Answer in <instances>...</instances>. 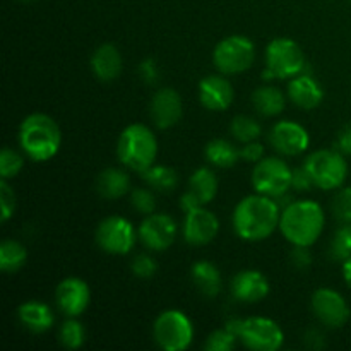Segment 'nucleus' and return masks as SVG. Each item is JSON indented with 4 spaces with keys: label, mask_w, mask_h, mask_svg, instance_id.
I'll return each mask as SVG.
<instances>
[{
    "label": "nucleus",
    "mask_w": 351,
    "mask_h": 351,
    "mask_svg": "<svg viewBox=\"0 0 351 351\" xmlns=\"http://www.w3.org/2000/svg\"><path fill=\"white\" fill-rule=\"evenodd\" d=\"M58 336H60V343L65 346V348L77 350L84 345V339H86L84 326H82L79 321H75V317H69L67 321L62 324Z\"/></svg>",
    "instance_id": "7c9ffc66"
},
{
    "label": "nucleus",
    "mask_w": 351,
    "mask_h": 351,
    "mask_svg": "<svg viewBox=\"0 0 351 351\" xmlns=\"http://www.w3.org/2000/svg\"><path fill=\"white\" fill-rule=\"evenodd\" d=\"M239 336L228 328L216 329L209 335L208 341H206L204 348L208 351H230L235 348V343Z\"/></svg>",
    "instance_id": "72a5a7b5"
},
{
    "label": "nucleus",
    "mask_w": 351,
    "mask_h": 351,
    "mask_svg": "<svg viewBox=\"0 0 351 351\" xmlns=\"http://www.w3.org/2000/svg\"><path fill=\"white\" fill-rule=\"evenodd\" d=\"M153 336L156 345L165 351H184L192 345L194 326L182 311L161 312L153 324Z\"/></svg>",
    "instance_id": "6e6552de"
},
{
    "label": "nucleus",
    "mask_w": 351,
    "mask_h": 351,
    "mask_svg": "<svg viewBox=\"0 0 351 351\" xmlns=\"http://www.w3.org/2000/svg\"><path fill=\"white\" fill-rule=\"evenodd\" d=\"M189 191L199 199L202 206L209 204L218 194V177L211 168H197L189 180Z\"/></svg>",
    "instance_id": "a878e982"
},
{
    "label": "nucleus",
    "mask_w": 351,
    "mask_h": 351,
    "mask_svg": "<svg viewBox=\"0 0 351 351\" xmlns=\"http://www.w3.org/2000/svg\"><path fill=\"white\" fill-rule=\"evenodd\" d=\"M230 132H232V136L239 143L247 144L259 139L261 132H263V127H261V123L254 117L237 115L232 120V123H230Z\"/></svg>",
    "instance_id": "c756f323"
},
{
    "label": "nucleus",
    "mask_w": 351,
    "mask_h": 351,
    "mask_svg": "<svg viewBox=\"0 0 351 351\" xmlns=\"http://www.w3.org/2000/svg\"><path fill=\"white\" fill-rule=\"evenodd\" d=\"M23 167V156L17 151L10 149V147H3L2 153H0V175H2L3 180H10V178L17 177Z\"/></svg>",
    "instance_id": "473e14b6"
},
{
    "label": "nucleus",
    "mask_w": 351,
    "mask_h": 351,
    "mask_svg": "<svg viewBox=\"0 0 351 351\" xmlns=\"http://www.w3.org/2000/svg\"><path fill=\"white\" fill-rule=\"evenodd\" d=\"M311 247H297L295 245L293 252H291V263L297 269H307L311 267L312 264V254H311Z\"/></svg>",
    "instance_id": "a19ab883"
},
{
    "label": "nucleus",
    "mask_w": 351,
    "mask_h": 351,
    "mask_svg": "<svg viewBox=\"0 0 351 351\" xmlns=\"http://www.w3.org/2000/svg\"><path fill=\"white\" fill-rule=\"evenodd\" d=\"M288 98L302 110H314L324 99V89L312 75L298 74L288 82Z\"/></svg>",
    "instance_id": "aec40b11"
},
{
    "label": "nucleus",
    "mask_w": 351,
    "mask_h": 351,
    "mask_svg": "<svg viewBox=\"0 0 351 351\" xmlns=\"http://www.w3.org/2000/svg\"><path fill=\"white\" fill-rule=\"evenodd\" d=\"M123 69V58L119 48L112 43H105L95 50L91 57V71L99 81H115Z\"/></svg>",
    "instance_id": "412c9836"
},
{
    "label": "nucleus",
    "mask_w": 351,
    "mask_h": 351,
    "mask_svg": "<svg viewBox=\"0 0 351 351\" xmlns=\"http://www.w3.org/2000/svg\"><path fill=\"white\" fill-rule=\"evenodd\" d=\"M293 170L281 158H263L252 171V187L257 194L278 199L291 189Z\"/></svg>",
    "instance_id": "9d476101"
},
{
    "label": "nucleus",
    "mask_w": 351,
    "mask_h": 351,
    "mask_svg": "<svg viewBox=\"0 0 351 351\" xmlns=\"http://www.w3.org/2000/svg\"><path fill=\"white\" fill-rule=\"evenodd\" d=\"M96 189L105 199H120L130 191V178L120 168H106L96 178Z\"/></svg>",
    "instance_id": "b1692460"
},
{
    "label": "nucleus",
    "mask_w": 351,
    "mask_h": 351,
    "mask_svg": "<svg viewBox=\"0 0 351 351\" xmlns=\"http://www.w3.org/2000/svg\"><path fill=\"white\" fill-rule=\"evenodd\" d=\"M312 312L324 326L332 329L343 328L350 319L348 302L341 293L331 288H319L312 295Z\"/></svg>",
    "instance_id": "f8f14e48"
},
{
    "label": "nucleus",
    "mask_w": 351,
    "mask_h": 351,
    "mask_svg": "<svg viewBox=\"0 0 351 351\" xmlns=\"http://www.w3.org/2000/svg\"><path fill=\"white\" fill-rule=\"evenodd\" d=\"M343 278H345V283L348 285V288L351 290V257L343 263Z\"/></svg>",
    "instance_id": "49530a36"
},
{
    "label": "nucleus",
    "mask_w": 351,
    "mask_h": 351,
    "mask_svg": "<svg viewBox=\"0 0 351 351\" xmlns=\"http://www.w3.org/2000/svg\"><path fill=\"white\" fill-rule=\"evenodd\" d=\"M62 144L58 123L45 113H31L19 125V146L29 160L36 163L51 160Z\"/></svg>",
    "instance_id": "7ed1b4c3"
},
{
    "label": "nucleus",
    "mask_w": 351,
    "mask_h": 351,
    "mask_svg": "<svg viewBox=\"0 0 351 351\" xmlns=\"http://www.w3.org/2000/svg\"><path fill=\"white\" fill-rule=\"evenodd\" d=\"M206 160L216 168H232L239 163L240 149H237L230 141L213 139L206 146Z\"/></svg>",
    "instance_id": "bb28decb"
},
{
    "label": "nucleus",
    "mask_w": 351,
    "mask_h": 351,
    "mask_svg": "<svg viewBox=\"0 0 351 351\" xmlns=\"http://www.w3.org/2000/svg\"><path fill=\"white\" fill-rule=\"evenodd\" d=\"M305 64V55L297 41L290 38H276L266 48V69L263 75L266 81L291 79L304 74Z\"/></svg>",
    "instance_id": "423d86ee"
},
{
    "label": "nucleus",
    "mask_w": 351,
    "mask_h": 351,
    "mask_svg": "<svg viewBox=\"0 0 351 351\" xmlns=\"http://www.w3.org/2000/svg\"><path fill=\"white\" fill-rule=\"evenodd\" d=\"M139 240L154 252H161L171 247L177 239V223L170 215L153 213L144 218L139 226Z\"/></svg>",
    "instance_id": "ddd939ff"
},
{
    "label": "nucleus",
    "mask_w": 351,
    "mask_h": 351,
    "mask_svg": "<svg viewBox=\"0 0 351 351\" xmlns=\"http://www.w3.org/2000/svg\"><path fill=\"white\" fill-rule=\"evenodd\" d=\"M233 86L223 75H208L199 82V99L204 108L211 112H223L233 101Z\"/></svg>",
    "instance_id": "6ab92c4d"
},
{
    "label": "nucleus",
    "mask_w": 351,
    "mask_h": 351,
    "mask_svg": "<svg viewBox=\"0 0 351 351\" xmlns=\"http://www.w3.org/2000/svg\"><path fill=\"white\" fill-rule=\"evenodd\" d=\"M27 250L16 240H3L0 245V269L3 273H17L26 264Z\"/></svg>",
    "instance_id": "cd10ccee"
},
{
    "label": "nucleus",
    "mask_w": 351,
    "mask_h": 351,
    "mask_svg": "<svg viewBox=\"0 0 351 351\" xmlns=\"http://www.w3.org/2000/svg\"><path fill=\"white\" fill-rule=\"evenodd\" d=\"M184 105L182 98L173 88H163L154 93L149 105L151 120L158 129H170L182 119Z\"/></svg>",
    "instance_id": "f3484780"
},
{
    "label": "nucleus",
    "mask_w": 351,
    "mask_h": 351,
    "mask_svg": "<svg viewBox=\"0 0 351 351\" xmlns=\"http://www.w3.org/2000/svg\"><path fill=\"white\" fill-rule=\"evenodd\" d=\"M180 208L184 209L185 213H191V211H194V209L202 208V204H201V202H199V199L195 197V195L192 194L191 191H187L184 195H182Z\"/></svg>",
    "instance_id": "c03bdc74"
},
{
    "label": "nucleus",
    "mask_w": 351,
    "mask_h": 351,
    "mask_svg": "<svg viewBox=\"0 0 351 351\" xmlns=\"http://www.w3.org/2000/svg\"><path fill=\"white\" fill-rule=\"evenodd\" d=\"M329 252L332 259L339 263H345L351 257V223H343L341 228L335 233Z\"/></svg>",
    "instance_id": "2f4dec72"
},
{
    "label": "nucleus",
    "mask_w": 351,
    "mask_h": 351,
    "mask_svg": "<svg viewBox=\"0 0 351 351\" xmlns=\"http://www.w3.org/2000/svg\"><path fill=\"white\" fill-rule=\"evenodd\" d=\"M17 317L19 322L31 332H47L53 326L55 317L51 308L47 304L38 300L24 302L19 308H17Z\"/></svg>",
    "instance_id": "4be33fe9"
},
{
    "label": "nucleus",
    "mask_w": 351,
    "mask_h": 351,
    "mask_svg": "<svg viewBox=\"0 0 351 351\" xmlns=\"http://www.w3.org/2000/svg\"><path fill=\"white\" fill-rule=\"evenodd\" d=\"M19 2H33V0H19Z\"/></svg>",
    "instance_id": "de8ad7c7"
},
{
    "label": "nucleus",
    "mask_w": 351,
    "mask_h": 351,
    "mask_svg": "<svg viewBox=\"0 0 351 351\" xmlns=\"http://www.w3.org/2000/svg\"><path fill=\"white\" fill-rule=\"evenodd\" d=\"M232 295L235 300L243 304H257L269 295V281L261 271L243 269L233 276Z\"/></svg>",
    "instance_id": "a211bd4d"
},
{
    "label": "nucleus",
    "mask_w": 351,
    "mask_h": 351,
    "mask_svg": "<svg viewBox=\"0 0 351 351\" xmlns=\"http://www.w3.org/2000/svg\"><path fill=\"white\" fill-rule=\"evenodd\" d=\"M314 185V180H312L311 173L305 170V167L302 168H295L293 175H291V187L295 191H308V189Z\"/></svg>",
    "instance_id": "ea45409f"
},
{
    "label": "nucleus",
    "mask_w": 351,
    "mask_h": 351,
    "mask_svg": "<svg viewBox=\"0 0 351 351\" xmlns=\"http://www.w3.org/2000/svg\"><path fill=\"white\" fill-rule=\"evenodd\" d=\"M256 60V47L242 34H233L216 45L213 62L223 75H235L249 71Z\"/></svg>",
    "instance_id": "1a4fd4ad"
},
{
    "label": "nucleus",
    "mask_w": 351,
    "mask_h": 351,
    "mask_svg": "<svg viewBox=\"0 0 351 351\" xmlns=\"http://www.w3.org/2000/svg\"><path fill=\"white\" fill-rule=\"evenodd\" d=\"M0 206H2V223H7L16 211V194L9 182L3 178L0 182Z\"/></svg>",
    "instance_id": "4c0bfd02"
},
{
    "label": "nucleus",
    "mask_w": 351,
    "mask_h": 351,
    "mask_svg": "<svg viewBox=\"0 0 351 351\" xmlns=\"http://www.w3.org/2000/svg\"><path fill=\"white\" fill-rule=\"evenodd\" d=\"M232 329L242 345L252 351H278L283 346L285 335L276 321L269 317H247L235 319L226 324Z\"/></svg>",
    "instance_id": "39448f33"
},
{
    "label": "nucleus",
    "mask_w": 351,
    "mask_h": 351,
    "mask_svg": "<svg viewBox=\"0 0 351 351\" xmlns=\"http://www.w3.org/2000/svg\"><path fill=\"white\" fill-rule=\"evenodd\" d=\"M139 74H141V77L147 82V84H154V82L158 81V75H160L156 62L151 60V58L143 60V64L139 65Z\"/></svg>",
    "instance_id": "79ce46f5"
},
{
    "label": "nucleus",
    "mask_w": 351,
    "mask_h": 351,
    "mask_svg": "<svg viewBox=\"0 0 351 351\" xmlns=\"http://www.w3.org/2000/svg\"><path fill=\"white\" fill-rule=\"evenodd\" d=\"M324 225V209L315 201H293L281 211L280 230L293 247L314 245L322 235Z\"/></svg>",
    "instance_id": "f03ea898"
},
{
    "label": "nucleus",
    "mask_w": 351,
    "mask_h": 351,
    "mask_svg": "<svg viewBox=\"0 0 351 351\" xmlns=\"http://www.w3.org/2000/svg\"><path fill=\"white\" fill-rule=\"evenodd\" d=\"M130 269H132L134 276L141 278V280H147V278H153L156 274L158 264L156 261L153 259L147 254H139L132 259V264H130Z\"/></svg>",
    "instance_id": "e433bc0d"
},
{
    "label": "nucleus",
    "mask_w": 351,
    "mask_h": 351,
    "mask_svg": "<svg viewBox=\"0 0 351 351\" xmlns=\"http://www.w3.org/2000/svg\"><path fill=\"white\" fill-rule=\"evenodd\" d=\"M252 105L263 117H276L287 106V96L274 86H263L252 93Z\"/></svg>",
    "instance_id": "393cba45"
},
{
    "label": "nucleus",
    "mask_w": 351,
    "mask_h": 351,
    "mask_svg": "<svg viewBox=\"0 0 351 351\" xmlns=\"http://www.w3.org/2000/svg\"><path fill=\"white\" fill-rule=\"evenodd\" d=\"M117 156L129 170L143 173L158 156V141L144 123H132L122 130L117 143Z\"/></svg>",
    "instance_id": "20e7f679"
},
{
    "label": "nucleus",
    "mask_w": 351,
    "mask_h": 351,
    "mask_svg": "<svg viewBox=\"0 0 351 351\" xmlns=\"http://www.w3.org/2000/svg\"><path fill=\"white\" fill-rule=\"evenodd\" d=\"M219 232V221L215 213L206 208H197L185 213L184 239L189 245L202 247L211 243Z\"/></svg>",
    "instance_id": "dca6fc26"
},
{
    "label": "nucleus",
    "mask_w": 351,
    "mask_h": 351,
    "mask_svg": "<svg viewBox=\"0 0 351 351\" xmlns=\"http://www.w3.org/2000/svg\"><path fill=\"white\" fill-rule=\"evenodd\" d=\"M55 300H57V307L67 317H79L88 308L91 291H89L88 283L81 278H65L55 290Z\"/></svg>",
    "instance_id": "2eb2a0df"
},
{
    "label": "nucleus",
    "mask_w": 351,
    "mask_h": 351,
    "mask_svg": "<svg viewBox=\"0 0 351 351\" xmlns=\"http://www.w3.org/2000/svg\"><path fill=\"white\" fill-rule=\"evenodd\" d=\"M130 204L137 213L153 215L156 209V199H154L153 192L147 189H134L132 195H130Z\"/></svg>",
    "instance_id": "c9c22d12"
},
{
    "label": "nucleus",
    "mask_w": 351,
    "mask_h": 351,
    "mask_svg": "<svg viewBox=\"0 0 351 351\" xmlns=\"http://www.w3.org/2000/svg\"><path fill=\"white\" fill-rule=\"evenodd\" d=\"M264 156V147L263 144L252 141V143L243 144L242 149H240V160L249 161V163H257V161L263 160Z\"/></svg>",
    "instance_id": "58836bf2"
},
{
    "label": "nucleus",
    "mask_w": 351,
    "mask_h": 351,
    "mask_svg": "<svg viewBox=\"0 0 351 351\" xmlns=\"http://www.w3.org/2000/svg\"><path fill=\"white\" fill-rule=\"evenodd\" d=\"M192 281L195 288L201 291L204 297L215 298L221 290V274L219 269L209 261H197L191 269Z\"/></svg>",
    "instance_id": "5701e85b"
},
{
    "label": "nucleus",
    "mask_w": 351,
    "mask_h": 351,
    "mask_svg": "<svg viewBox=\"0 0 351 351\" xmlns=\"http://www.w3.org/2000/svg\"><path fill=\"white\" fill-rule=\"evenodd\" d=\"M304 167L311 173L315 187L322 191H336L348 177V163L345 154L338 149L315 151L305 160Z\"/></svg>",
    "instance_id": "0eeeda50"
},
{
    "label": "nucleus",
    "mask_w": 351,
    "mask_h": 351,
    "mask_svg": "<svg viewBox=\"0 0 351 351\" xmlns=\"http://www.w3.org/2000/svg\"><path fill=\"white\" fill-rule=\"evenodd\" d=\"M305 343H307V346H311V348L321 350L322 346H324V335L319 332L317 329H312V331H308L307 336H305Z\"/></svg>",
    "instance_id": "a18cd8bd"
},
{
    "label": "nucleus",
    "mask_w": 351,
    "mask_h": 351,
    "mask_svg": "<svg viewBox=\"0 0 351 351\" xmlns=\"http://www.w3.org/2000/svg\"><path fill=\"white\" fill-rule=\"evenodd\" d=\"M336 149L345 156H351V123L339 130L338 139H336Z\"/></svg>",
    "instance_id": "37998d69"
},
{
    "label": "nucleus",
    "mask_w": 351,
    "mask_h": 351,
    "mask_svg": "<svg viewBox=\"0 0 351 351\" xmlns=\"http://www.w3.org/2000/svg\"><path fill=\"white\" fill-rule=\"evenodd\" d=\"M143 178L149 187L160 192H171L178 184V175L173 168L163 165H153L143 171Z\"/></svg>",
    "instance_id": "c85d7f7f"
},
{
    "label": "nucleus",
    "mask_w": 351,
    "mask_h": 351,
    "mask_svg": "<svg viewBox=\"0 0 351 351\" xmlns=\"http://www.w3.org/2000/svg\"><path fill=\"white\" fill-rule=\"evenodd\" d=\"M139 233L132 223L122 216H108L96 228V243L99 249L113 256H125L132 252Z\"/></svg>",
    "instance_id": "9b49d317"
},
{
    "label": "nucleus",
    "mask_w": 351,
    "mask_h": 351,
    "mask_svg": "<svg viewBox=\"0 0 351 351\" xmlns=\"http://www.w3.org/2000/svg\"><path fill=\"white\" fill-rule=\"evenodd\" d=\"M269 143L283 156H298L308 149L311 136L300 123L281 120L271 129Z\"/></svg>",
    "instance_id": "4468645a"
},
{
    "label": "nucleus",
    "mask_w": 351,
    "mask_h": 351,
    "mask_svg": "<svg viewBox=\"0 0 351 351\" xmlns=\"http://www.w3.org/2000/svg\"><path fill=\"white\" fill-rule=\"evenodd\" d=\"M332 215L338 221L351 223V187H345L332 199Z\"/></svg>",
    "instance_id": "f704fd0d"
},
{
    "label": "nucleus",
    "mask_w": 351,
    "mask_h": 351,
    "mask_svg": "<svg viewBox=\"0 0 351 351\" xmlns=\"http://www.w3.org/2000/svg\"><path fill=\"white\" fill-rule=\"evenodd\" d=\"M281 209L273 197L263 194L247 195L233 211V228L242 240H266L280 226Z\"/></svg>",
    "instance_id": "f257e3e1"
}]
</instances>
